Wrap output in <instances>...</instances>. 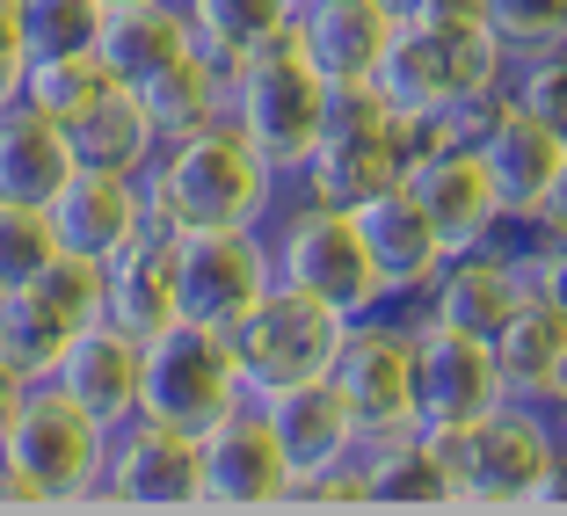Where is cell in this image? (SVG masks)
I'll use <instances>...</instances> for the list:
<instances>
[{"mask_svg": "<svg viewBox=\"0 0 567 516\" xmlns=\"http://www.w3.org/2000/svg\"><path fill=\"white\" fill-rule=\"evenodd\" d=\"M138 183H146V211L175 234L183 226H262L284 197V183L240 146V132L226 117L161 138Z\"/></svg>", "mask_w": 567, "mask_h": 516, "instance_id": "obj_1", "label": "cell"}, {"mask_svg": "<svg viewBox=\"0 0 567 516\" xmlns=\"http://www.w3.org/2000/svg\"><path fill=\"white\" fill-rule=\"evenodd\" d=\"M102 430L59 385H22L16 422L0 430V509H81L102 495Z\"/></svg>", "mask_w": 567, "mask_h": 516, "instance_id": "obj_2", "label": "cell"}, {"mask_svg": "<svg viewBox=\"0 0 567 516\" xmlns=\"http://www.w3.org/2000/svg\"><path fill=\"white\" fill-rule=\"evenodd\" d=\"M262 248H269V277L306 291V299L334 306V313H379L385 306V277L371 262L364 234H357L350 204L306 197V189H284L277 211L262 218Z\"/></svg>", "mask_w": 567, "mask_h": 516, "instance_id": "obj_3", "label": "cell"}, {"mask_svg": "<svg viewBox=\"0 0 567 516\" xmlns=\"http://www.w3.org/2000/svg\"><path fill=\"white\" fill-rule=\"evenodd\" d=\"M320 95H328V81H320V73L299 59L291 30L269 37L262 51H248V59H234V66H226V124H234L240 146H248L284 189L299 183L306 161H313Z\"/></svg>", "mask_w": 567, "mask_h": 516, "instance_id": "obj_4", "label": "cell"}, {"mask_svg": "<svg viewBox=\"0 0 567 516\" xmlns=\"http://www.w3.org/2000/svg\"><path fill=\"white\" fill-rule=\"evenodd\" d=\"M502 73H509V44L495 37V22H458V30L401 22V30L385 37L379 66H371V87L385 95V110H393L408 132H430L451 95L502 87Z\"/></svg>", "mask_w": 567, "mask_h": 516, "instance_id": "obj_5", "label": "cell"}, {"mask_svg": "<svg viewBox=\"0 0 567 516\" xmlns=\"http://www.w3.org/2000/svg\"><path fill=\"white\" fill-rule=\"evenodd\" d=\"M560 458V415L546 400H495L473 430L451 436L458 509H532V487Z\"/></svg>", "mask_w": 567, "mask_h": 516, "instance_id": "obj_6", "label": "cell"}, {"mask_svg": "<svg viewBox=\"0 0 567 516\" xmlns=\"http://www.w3.org/2000/svg\"><path fill=\"white\" fill-rule=\"evenodd\" d=\"M248 393L234 364V342L226 328H197V320H175L138 350V415L167 422V430L204 436L212 422H226Z\"/></svg>", "mask_w": 567, "mask_h": 516, "instance_id": "obj_7", "label": "cell"}, {"mask_svg": "<svg viewBox=\"0 0 567 516\" xmlns=\"http://www.w3.org/2000/svg\"><path fill=\"white\" fill-rule=\"evenodd\" d=\"M415 328H422V306H408V299L379 306V313H357L342 328L328 385L357 415V436H385V430L415 422Z\"/></svg>", "mask_w": 567, "mask_h": 516, "instance_id": "obj_8", "label": "cell"}, {"mask_svg": "<svg viewBox=\"0 0 567 516\" xmlns=\"http://www.w3.org/2000/svg\"><path fill=\"white\" fill-rule=\"evenodd\" d=\"M167 283H175V320L197 328H234L269 283L262 226H167Z\"/></svg>", "mask_w": 567, "mask_h": 516, "instance_id": "obj_9", "label": "cell"}, {"mask_svg": "<svg viewBox=\"0 0 567 516\" xmlns=\"http://www.w3.org/2000/svg\"><path fill=\"white\" fill-rule=\"evenodd\" d=\"M342 328H350V313L306 299V291H291V283H269L262 299L226 328V342H234V364H240V379H248V393H262V385L328 371Z\"/></svg>", "mask_w": 567, "mask_h": 516, "instance_id": "obj_10", "label": "cell"}, {"mask_svg": "<svg viewBox=\"0 0 567 516\" xmlns=\"http://www.w3.org/2000/svg\"><path fill=\"white\" fill-rule=\"evenodd\" d=\"M110 509H204V451L189 430L153 415H124L102 451V495Z\"/></svg>", "mask_w": 567, "mask_h": 516, "instance_id": "obj_11", "label": "cell"}, {"mask_svg": "<svg viewBox=\"0 0 567 516\" xmlns=\"http://www.w3.org/2000/svg\"><path fill=\"white\" fill-rule=\"evenodd\" d=\"M517 218L502 226V234L473 240V248H451L444 262H436V277L422 283V320L430 328H451V334H473V342H487V334L509 320V306L524 299V269H517Z\"/></svg>", "mask_w": 567, "mask_h": 516, "instance_id": "obj_12", "label": "cell"}, {"mask_svg": "<svg viewBox=\"0 0 567 516\" xmlns=\"http://www.w3.org/2000/svg\"><path fill=\"white\" fill-rule=\"evenodd\" d=\"M401 189L422 204V218H430L436 234H444V248H473V240H487V234L509 226V211H502L495 183H487L481 153H473L466 138L415 132V146H408V161H401Z\"/></svg>", "mask_w": 567, "mask_h": 516, "instance_id": "obj_13", "label": "cell"}, {"mask_svg": "<svg viewBox=\"0 0 567 516\" xmlns=\"http://www.w3.org/2000/svg\"><path fill=\"white\" fill-rule=\"evenodd\" d=\"M197 451H204V509H291V458L277 451L255 400H240L226 422H212Z\"/></svg>", "mask_w": 567, "mask_h": 516, "instance_id": "obj_14", "label": "cell"}, {"mask_svg": "<svg viewBox=\"0 0 567 516\" xmlns=\"http://www.w3.org/2000/svg\"><path fill=\"white\" fill-rule=\"evenodd\" d=\"M495 400H509V393H502V371L487 357V342L422 320L415 328V422L422 430H473Z\"/></svg>", "mask_w": 567, "mask_h": 516, "instance_id": "obj_15", "label": "cell"}, {"mask_svg": "<svg viewBox=\"0 0 567 516\" xmlns=\"http://www.w3.org/2000/svg\"><path fill=\"white\" fill-rule=\"evenodd\" d=\"M44 218H51V234H59L66 255L110 262V255L146 226V183H138V175H117V167L73 161V175L44 197Z\"/></svg>", "mask_w": 567, "mask_h": 516, "instance_id": "obj_16", "label": "cell"}, {"mask_svg": "<svg viewBox=\"0 0 567 516\" xmlns=\"http://www.w3.org/2000/svg\"><path fill=\"white\" fill-rule=\"evenodd\" d=\"M255 407H262L277 451L291 458V481H306V473H320V466H342V458H357V444H364V436H357V415L342 407V393L328 385V371L262 385Z\"/></svg>", "mask_w": 567, "mask_h": 516, "instance_id": "obj_17", "label": "cell"}, {"mask_svg": "<svg viewBox=\"0 0 567 516\" xmlns=\"http://www.w3.org/2000/svg\"><path fill=\"white\" fill-rule=\"evenodd\" d=\"M350 218H357V234H364L371 262H379V277H385V306H393V299L415 306L422 283L436 277V262L451 255L444 234L422 218V204L408 197L401 183H385V189H371V197H357Z\"/></svg>", "mask_w": 567, "mask_h": 516, "instance_id": "obj_18", "label": "cell"}, {"mask_svg": "<svg viewBox=\"0 0 567 516\" xmlns=\"http://www.w3.org/2000/svg\"><path fill=\"white\" fill-rule=\"evenodd\" d=\"M138 350H146V342H132L124 328L87 320V328L66 334V350H59V364H51L44 385H59L73 407H87L102 430H117L124 415H138Z\"/></svg>", "mask_w": 567, "mask_h": 516, "instance_id": "obj_19", "label": "cell"}, {"mask_svg": "<svg viewBox=\"0 0 567 516\" xmlns=\"http://www.w3.org/2000/svg\"><path fill=\"white\" fill-rule=\"evenodd\" d=\"M393 30L401 16H385L379 0H299L291 8V44L320 81H371Z\"/></svg>", "mask_w": 567, "mask_h": 516, "instance_id": "obj_20", "label": "cell"}, {"mask_svg": "<svg viewBox=\"0 0 567 516\" xmlns=\"http://www.w3.org/2000/svg\"><path fill=\"white\" fill-rule=\"evenodd\" d=\"M102 320L124 328L132 342H153L161 328H175V283H167V226L146 211L132 240L102 262Z\"/></svg>", "mask_w": 567, "mask_h": 516, "instance_id": "obj_21", "label": "cell"}, {"mask_svg": "<svg viewBox=\"0 0 567 516\" xmlns=\"http://www.w3.org/2000/svg\"><path fill=\"white\" fill-rule=\"evenodd\" d=\"M357 466H364V502H408V509H458V487H451V458L422 422L408 430H385L357 444Z\"/></svg>", "mask_w": 567, "mask_h": 516, "instance_id": "obj_22", "label": "cell"}, {"mask_svg": "<svg viewBox=\"0 0 567 516\" xmlns=\"http://www.w3.org/2000/svg\"><path fill=\"white\" fill-rule=\"evenodd\" d=\"M473 153H481V167H487V183H495L502 211L524 226V218H532V204H538V189H546V183H553V167H560L567 138L546 132L538 117H524V110H509V102H502L495 124L473 138Z\"/></svg>", "mask_w": 567, "mask_h": 516, "instance_id": "obj_23", "label": "cell"}, {"mask_svg": "<svg viewBox=\"0 0 567 516\" xmlns=\"http://www.w3.org/2000/svg\"><path fill=\"white\" fill-rule=\"evenodd\" d=\"M73 161L81 153H73V132L59 117H44L22 95L0 102V197L8 204H44L73 175Z\"/></svg>", "mask_w": 567, "mask_h": 516, "instance_id": "obj_24", "label": "cell"}, {"mask_svg": "<svg viewBox=\"0 0 567 516\" xmlns=\"http://www.w3.org/2000/svg\"><path fill=\"white\" fill-rule=\"evenodd\" d=\"M197 44L189 30V8L183 0H132V8H102V30H95V59L110 66L117 87H138L175 59V51Z\"/></svg>", "mask_w": 567, "mask_h": 516, "instance_id": "obj_25", "label": "cell"}, {"mask_svg": "<svg viewBox=\"0 0 567 516\" xmlns=\"http://www.w3.org/2000/svg\"><path fill=\"white\" fill-rule=\"evenodd\" d=\"M408 146H415L408 124H379V132H350V138H320L313 161H306V175L291 189L328 197V204H357V197H371V189L401 183Z\"/></svg>", "mask_w": 567, "mask_h": 516, "instance_id": "obj_26", "label": "cell"}, {"mask_svg": "<svg viewBox=\"0 0 567 516\" xmlns=\"http://www.w3.org/2000/svg\"><path fill=\"white\" fill-rule=\"evenodd\" d=\"M138 102H146V117L161 138L175 132H197V124H218L226 117V59L204 44L175 51L153 81H138Z\"/></svg>", "mask_w": 567, "mask_h": 516, "instance_id": "obj_27", "label": "cell"}, {"mask_svg": "<svg viewBox=\"0 0 567 516\" xmlns=\"http://www.w3.org/2000/svg\"><path fill=\"white\" fill-rule=\"evenodd\" d=\"M560 350H567V320L553 313L538 291H524V299L509 306V320L487 334L502 393H517V400H546V379H553V364H560Z\"/></svg>", "mask_w": 567, "mask_h": 516, "instance_id": "obj_28", "label": "cell"}, {"mask_svg": "<svg viewBox=\"0 0 567 516\" xmlns=\"http://www.w3.org/2000/svg\"><path fill=\"white\" fill-rule=\"evenodd\" d=\"M153 146H161V132H153V117H146V102H138V87H110V95H102L95 110L73 124V153H81L87 167L146 175Z\"/></svg>", "mask_w": 567, "mask_h": 516, "instance_id": "obj_29", "label": "cell"}, {"mask_svg": "<svg viewBox=\"0 0 567 516\" xmlns=\"http://www.w3.org/2000/svg\"><path fill=\"white\" fill-rule=\"evenodd\" d=\"M66 334H73V320L51 313L37 283L0 291V364L16 371L22 385H44L51 379V364H59V350H66Z\"/></svg>", "mask_w": 567, "mask_h": 516, "instance_id": "obj_30", "label": "cell"}, {"mask_svg": "<svg viewBox=\"0 0 567 516\" xmlns=\"http://www.w3.org/2000/svg\"><path fill=\"white\" fill-rule=\"evenodd\" d=\"M110 66L95 59V44H81V51H44V59H22V102H37L44 117H59L73 132V124L95 110L102 95H110Z\"/></svg>", "mask_w": 567, "mask_h": 516, "instance_id": "obj_31", "label": "cell"}, {"mask_svg": "<svg viewBox=\"0 0 567 516\" xmlns=\"http://www.w3.org/2000/svg\"><path fill=\"white\" fill-rule=\"evenodd\" d=\"M183 8H189L197 44L234 66V59H248V51H262L269 37L291 30V8H299V0H183Z\"/></svg>", "mask_w": 567, "mask_h": 516, "instance_id": "obj_32", "label": "cell"}, {"mask_svg": "<svg viewBox=\"0 0 567 516\" xmlns=\"http://www.w3.org/2000/svg\"><path fill=\"white\" fill-rule=\"evenodd\" d=\"M502 102L538 117L546 132L567 138V44H538V51H509L502 73Z\"/></svg>", "mask_w": 567, "mask_h": 516, "instance_id": "obj_33", "label": "cell"}, {"mask_svg": "<svg viewBox=\"0 0 567 516\" xmlns=\"http://www.w3.org/2000/svg\"><path fill=\"white\" fill-rule=\"evenodd\" d=\"M51 255H59V234H51L44 204H8L0 197V291L37 283Z\"/></svg>", "mask_w": 567, "mask_h": 516, "instance_id": "obj_34", "label": "cell"}, {"mask_svg": "<svg viewBox=\"0 0 567 516\" xmlns=\"http://www.w3.org/2000/svg\"><path fill=\"white\" fill-rule=\"evenodd\" d=\"M102 30V0H22V59L81 51Z\"/></svg>", "mask_w": 567, "mask_h": 516, "instance_id": "obj_35", "label": "cell"}, {"mask_svg": "<svg viewBox=\"0 0 567 516\" xmlns=\"http://www.w3.org/2000/svg\"><path fill=\"white\" fill-rule=\"evenodd\" d=\"M37 291H44L51 313H66L73 328H87V320H102V262L95 255H51L44 277H37Z\"/></svg>", "mask_w": 567, "mask_h": 516, "instance_id": "obj_36", "label": "cell"}, {"mask_svg": "<svg viewBox=\"0 0 567 516\" xmlns=\"http://www.w3.org/2000/svg\"><path fill=\"white\" fill-rule=\"evenodd\" d=\"M487 22L509 51L567 44V0H487Z\"/></svg>", "mask_w": 567, "mask_h": 516, "instance_id": "obj_37", "label": "cell"}, {"mask_svg": "<svg viewBox=\"0 0 567 516\" xmlns=\"http://www.w3.org/2000/svg\"><path fill=\"white\" fill-rule=\"evenodd\" d=\"M517 269L524 291H538L567 320V234H517Z\"/></svg>", "mask_w": 567, "mask_h": 516, "instance_id": "obj_38", "label": "cell"}, {"mask_svg": "<svg viewBox=\"0 0 567 516\" xmlns=\"http://www.w3.org/2000/svg\"><path fill=\"white\" fill-rule=\"evenodd\" d=\"M524 234H567V153H560V167H553V183L538 189L532 218H524Z\"/></svg>", "mask_w": 567, "mask_h": 516, "instance_id": "obj_39", "label": "cell"}, {"mask_svg": "<svg viewBox=\"0 0 567 516\" xmlns=\"http://www.w3.org/2000/svg\"><path fill=\"white\" fill-rule=\"evenodd\" d=\"M401 22H436V30H458V22H487V0H415Z\"/></svg>", "mask_w": 567, "mask_h": 516, "instance_id": "obj_40", "label": "cell"}, {"mask_svg": "<svg viewBox=\"0 0 567 516\" xmlns=\"http://www.w3.org/2000/svg\"><path fill=\"white\" fill-rule=\"evenodd\" d=\"M560 502H567V451L546 466V481L532 487V509H560Z\"/></svg>", "mask_w": 567, "mask_h": 516, "instance_id": "obj_41", "label": "cell"}, {"mask_svg": "<svg viewBox=\"0 0 567 516\" xmlns=\"http://www.w3.org/2000/svg\"><path fill=\"white\" fill-rule=\"evenodd\" d=\"M22 95V44L16 37H0V102Z\"/></svg>", "mask_w": 567, "mask_h": 516, "instance_id": "obj_42", "label": "cell"}, {"mask_svg": "<svg viewBox=\"0 0 567 516\" xmlns=\"http://www.w3.org/2000/svg\"><path fill=\"white\" fill-rule=\"evenodd\" d=\"M16 407H22V379L8 364H0V430H8V422H16Z\"/></svg>", "mask_w": 567, "mask_h": 516, "instance_id": "obj_43", "label": "cell"}, {"mask_svg": "<svg viewBox=\"0 0 567 516\" xmlns=\"http://www.w3.org/2000/svg\"><path fill=\"white\" fill-rule=\"evenodd\" d=\"M546 407H553V415L567 407V350H560V364H553V379H546Z\"/></svg>", "mask_w": 567, "mask_h": 516, "instance_id": "obj_44", "label": "cell"}, {"mask_svg": "<svg viewBox=\"0 0 567 516\" xmlns=\"http://www.w3.org/2000/svg\"><path fill=\"white\" fill-rule=\"evenodd\" d=\"M379 8H385V16H408V8H415V0H379Z\"/></svg>", "mask_w": 567, "mask_h": 516, "instance_id": "obj_45", "label": "cell"}, {"mask_svg": "<svg viewBox=\"0 0 567 516\" xmlns=\"http://www.w3.org/2000/svg\"><path fill=\"white\" fill-rule=\"evenodd\" d=\"M560 451H567V407H560Z\"/></svg>", "mask_w": 567, "mask_h": 516, "instance_id": "obj_46", "label": "cell"}, {"mask_svg": "<svg viewBox=\"0 0 567 516\" xmlns=\"http://www.w3.org/2000/svg\"><path fill=\"white\" fill-rule=\"evenodd\" d=\"M102 8H132V0H102Z\"/></svg>", "mask_w": 567, "mask_h": 516, "instance_id": "obj_47", "label": "cell"}]
</instances>
